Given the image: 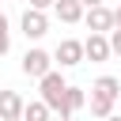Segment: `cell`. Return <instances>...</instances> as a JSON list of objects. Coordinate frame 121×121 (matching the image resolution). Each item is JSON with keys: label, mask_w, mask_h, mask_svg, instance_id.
I'll return each instance as SVG.
<instances>
[{"label": "cell", "mask_w": 121, "mask_h": 121, "mask_svg": "<svg viewBox=\"0 0 121 121\" xmlns=\"http://www.w3.org/2000/svg\"><path fill=\"white\" fill-rule=\"evenodd\" d=\"M23 121H53V110H49L42 98H34V102L23 106Z\"/></svg>", "instance_id": "11"}, {"label": "cell", "mask_w": 121, "mask_h": 121, "mask_svg": "<svg viewBox=\"0 0 121 121\" xmlns=\"http://www.w3.org/2000/svg\"><path fill=\"white\" fill-rule=\"evenodd\" d=\"M117 95H121V79H117V76H98V79L91 83V98H87L91 117H98V121L113 117V102H117Z\"/></svg>", "instance_id": "1"}, {"label": "cell", "mask_w": 121, "mask_h": 121, "mask_svg": "<svg viewBox=\"0 0 121 121\" xmlns=\"http://www.w3.org/2000/svg\"><path fill=\"white\" fill-rule=\"evenodd\" d=\"M110 53L121 57V30H110Z\"/></svg>", "instance_id": "13"}, {"label": "cell", "mask_w": 121, "mask_h": 121, "mask_svg": "<svg viewBox=\"0 0 121 121\" xmlns=\"http://www.w3.org/2000/svg\"><path fill=\"white\" fill-rule=\"evenodd\" d=\"M11 49V30H8V15H0V57Z\"/></svg>", "instance_id": "12"}, {"label": "cell", "mask_w": 121, "mask_h": 121, "mask_svg": "<svg viewBox=\"0 0 121 121\" xmlns=\"http://www.w3.org/2000/svg\"><path fill=\"white\" fill-rule=\"evenodd\" d=\"M64 91H68V83H64V76L53 68L49 76H42L38 79V98L53 110V113H60V106H64Z\"/></svg>", "instance_id": "2"}, {"label": "cell", "mask_w": 121, "mask_h": 121, "mask_svg": "<svg viewBox=\"0 0 121 121\" xmlns=\"http://www.w3.org/2000/svg\"><path fill=\"white\" fill-rule=\"evenodd\" d=\"M19 68H23V76L42 79V76H49V72H53V53H45V49H38V45H34V49H26V53H23V64H19Z\"/></svg>", "instance_id": "3"}, {"label": "cell", "mask_w": 121, "mask_h": 121, "mask_svg": "<svg viewBox=\"0 0 121 121\" xmlns=\"http://www.w3.org/2000/svg\"><path fill=\"white\" fill-rule=\"evenodd\" d=\"M113 30H121V4L113 8Z\"/></svg>", "instance_id": "15"}, {"label": "cell", "mask_w": 121, "mask_h": 121, "mask_svg": "<svg viewBox=\"0 0 121 121\" xmlns=\"http://www.w3.org/2000/svg\"><path fill=\"white\" fill-rule=\"evenodd\" d=\"M23 106L19 91H0V121H23Z\"/></svg>", "instance_id": "8"}, {"label": "cell", "mask_w": 121, "mask_h": 121, "mask_svg": "<svg viewBox=\"0 0 121 121\" xmlns=\"http://www.w3.org/2000/svg\"><path fill=\"white\" fill-rule=\"evenodd\" d=\"M83 106H87L83 87H72V83H68V91H64V106H60V113H57V117H72V113H79Z\"/></svg>", "instance_id": "10"}, {"label": "cell", "mask_w": 121, "mask_h": 121, "mask_svg": "<svg viewBox=\"0 0 121 121\" xmlns=\"http://www.w3.org/2000/svg\"><path fill=\"white\" fill-rule=\"evenodd\" d=\"M79 4H83V8H102L106 0H79Z\"/></svg>", "instance_id": "16"}, {"label": "cell", "mask_w": 121, "mask_h": 121, "mask_svg": "<svg viewBox=\"0 0 121 121\" xmlns=\"http://www.w3.org/2000/svg\"><path fill=\"white\" fill-rule=\"evenodd\" d=\"M53 11H57V19H60V23L76 26V23H83V11H87V8H83L79 0H57V4H53Z\"/></svg>", "instance_id": "9"}, {"label": "cell", "mask_w": 121, "mask_h": 121, "mask_svg": "<svg viewBox=\"0 0 121 121\" xmlns=\"http://www.w3.org/2000/svg\"><path fill=\"white\" fill-rule=\"evenodd\" d=\"M106 121H121V117H117V113H113V117H106Z\"/></svg>", "instance_id": "18"}, {"label": "cell", "mask_w": 121, "mask_h": 121, "mask_svg": "<svg viewBox=\"0 0 121 121\" xmlns=\"http://www.w3.org/2000/svg\"><path fill=\"white\" fill-rule=\"evenodd\" d=\"M0 91H4V87H0Z\"/></svg>", "instance_id": "19"}, {"label": "cell", "mask_w": 121, "mask_h": 121, "mask_svg": "<svg viewBox=\"0 0 121 121\" xmlns=\"http://www.w3.org/2000/svg\"><path fill=\"white\" fill-rule=\"evenodd\" d=\"M83 23H87V30L91 34H110L113 30V8H87L83 11Z\"/></svg>", "instance_id": "7"}, {"label": "cell", "mask_w": 121, "mask_h": 121, "mask_svg": "<svg viewBox=\"0 0 121 121\" xmlns=\"http://www.w3.org/2000/svg\"><path fill=\"white\" fill-rule=\"evenodd\" d=\"M53 121H72V117H57V113H53Z\"/></svg>", "instance_id": "17"}, {"label": "cell", "mask_w": 121, "mask_h": 121, "mask_svg": "<svg viewBox=\"0 0 121 121\" xmlns=\"http://www.w3.org/2000/svg\"><path fill=\"white\" fill-rule=\"evenodd\" d=\"M53 64H60V68L83 64V42L79 38H60V45L53 49Z\"/></svg>", "instance_id": "4"}, {"label": "cell", "mask_w": 121, "mask_h": 121, "mask_svg": "<svg viewBox=\"0 0 121 121\" xmlns=\"http://www.w3.org/2000/svg\"><path fill=\"white\" fill-rule=\"evenodd\" d=\"M19 26H23L26 42H38V38H45V34H49V15H45V11L26 8V11H23V19H19Z\"/></svg>", "instance_id": "5"}, {"label": "cell", "mask_w": 121, "mask_h": 121, "mask_svg": "<svg viewBox=\"0 0 121 121\" xmlns=\"http://www.w3.org/2000/svg\"><path fill=\"white\" fill-rule=\"evenodd\" d=\"M113 53H110V34H87L83 38V60H91V64H102V60H110Z\"/></svg>", "instance_id": "6"}, {"label": "cell", "mask_w": 121, "mask_h": 121, "mask_svg": "<svg viewBox=\"0 0 121 121\" xmlns=\"http://www.w3.org/2000/svg\"><path fill=\"white\" fill-rule=\"evenodd\" d=\"M53 4H57V0H30V8H34V11H49Z\"/></svg>", "instance_id": "14"}]
</instances>
